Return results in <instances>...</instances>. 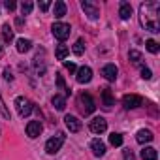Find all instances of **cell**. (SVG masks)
Returning a JSON list of instances; mask_svg holds the SVG:
<instances>
[{
	"instance_id": "cell-1",
	"label": "cell",
	"mask_w": 160,
	"mask_h": 160,
	"mask_svg": "<svg viewBox=\"0 0 160 160\" xmlns=\"http://www.w3.org/2000/svg\"><path fill=\"white\" fill-rule=\"evenodd\" d=\"M158 13H160V4L158 2H145V4H141V8H139L141 25L147 30H151V32H160Z\"/></svg>"
},
{
	"instance_id": "cell-2",
	"label": "cell",
	"mask_w": 160,
	"mask_h": 160,
	"mask_svg": "<svg viewBox=\"0 0 160 160\" xmlns=\"http://www.w3.org/2000/svg\"><path fill=\"white\" fill-rule=\"evenodd\" d=\"M51 30H53V36L57 40H60V42H64L66 38H70V32H72L70 25H66V23H55Z\"/></svg>"
},
{
	"instance_id": "cell-3",
	"label": "cell",
	"mask_w": 160,
	"mask_h": 160,
	"mask_svg": "<svg viewBox=\"0 0 160 160\" xmlns=\"http://www.w3.org/2000/svg\"><path fill=\"white\" fill-rule=\"evenodd\" d=\"M62 143H64V134L60 132V134H57L55 138L47 139V143H45V151H47L49 154H55V152H58V151H60Z\"/></svg>"
},
{
	"instance_id": "cell-4",
	"label": "cell",
	"mask_w": 160,
	"mask_h": 160,
	"mask_svg": "<svg viewBox=\"0 0 160 160\" xmlns=\"http://www.w3.org/2000/svg\"><path fill=\"white\" fill-rule=\"evenodd\" d=\"M81 8H83L85 15H89V19L96 21V19L100 17V8H98L96 2H91V0H83V2H81Z\"/></svg>"
},
{
	"instance_id": "cell-5",
	"label": "cell",
	"mask_w": 160,
	"mask_h": 160,
	"mask_svg": "<svg viewBox=\"0 0 160 160\" xmlns=\"http://www.w3.org/2000/svg\"><path fill=\"white\" fill-rule=\"evenodd\" d=\"M15 108H17V113L21 117H28L32 113V104L25 98V96H17L15 98Z\"/></svg>"
},
{
	"instance_id": "cell-6",
	"label": "cell",
	"mask_w": 160,
	"mask_h": 160,
	"mask_svg": "<svg viewBox=\"0 0 160 160\" xmlns=\"http://www.w3.org/2000/svg\"><path fill=\"white\" fill-rule=\"evenodd\" d=\"M122 104H124L126 109H136V108H139V106L143 104V98L138 96V94H126V96L122 98Z\"/></svg>"
},
{
	"instance_id": "cell-7",
	"label": "cell",
	"mask_w": 160,
	"mask_h": 160,
	"mask_svg": "<svg viewBox=\"0 0 160 160\" xmlns=\"http://www.w3.org/2000/svg\"><path fill=\"white\" fill-rule=\"evenodd\" d=\"M89 126H91V130H92L94 134H104V132L108 130V121H106L104 117H94Z\"/></svg>"
},
{
	"instance_id": "cell-8",
	"label": "cell",
	"mask_w": 160,
	"mask_h": 160,
	"mask_svg": "<svg viewBox=\"0 0 160 160\" xmlns=\"http://www.w3.org/2000/svg\"><path fill=\"white\" fill-rule=\"evenodd\" d=\"M75 79H77V83H89L91 79H92V70L89 66H81V68L77 70Z\"/></svg>"
},
{
	"instance_id": "cell-9",
	"label": "cell",
	"mask_w": 160,
	"mask_h": 160,
	"mask_svg": "<svg viewBox=\"0 0 160 160\" xmlns=\"http://www.w3.org/2000/svg\"><path fill=\"white\" fill-rule=\"evenodd\" d=\"M42 130H43V126H42V122L40 121H30L28 124H27V136L28 138H38L40 134H42Z\"/></svg>"
},
{
	"instance_id": "cell-10",
	"label": "cell",
	"mask_w": 160,
	"mask_h": 160,
	"mask_svg": "<svg viewBox=\"0 0 160 160\" xmlns=\"http://www.w3.org/2000/svg\"><path fill=\"white\" fill-rule=\"evenodd\" d=\"M81 104H83V111L87 113V115H91V113H94V109H96V104H94V100L91 98V94H81Z\"/></svg>"
},
{
	"instance_id": "cell-11",
	"label": "cell",
	"mask_w": 160,
	"mask_h": 160,
	"mask_svg": "<svg viewBox=\"0 0 160 160\" xmlns=\"http://www.w3.org/2000/svg\"><path fill=\"white\" fill-rule=\"evenodd\" d=\"M64 122H66V128L70 132H79V130H81V121H79L77 117H73V115H66Z\"/></svg>"
},
{
	"instance_id": "cell-12",
	"label": "cell",
	"mask_w": 160,
	"mask_h": 160,
	"mask_svg": "<svg viewBox=\"0 0 160 160\" xmlns=\"http://www.w3.org/2000/svg\"><path fill=\"white\" fill-rule=\"evenodd\" d=\"M117 73H119V70H117L115 64H106L104 70H102V75L108 79V81H115V79H117Z\"/></svg>"
},
{
	"instance_id": "cell-13",
	"label": "cell",
	"mask_w": 160,
	"mask_h": 160,
	"mask_svg": "<svg viewBox=\"0 0 160 160\" xmlns=\"http://www.w3.org/2000/svg\"><path fill=\"white\" fill-rule=\"evenodd\" d=\"M152 138H154V136H152V132L143 128V130H139V132H138V136H136V141L143 145V143H149V141H152Z\"/></svg>"
},
{
	"instance_id": "cell-14",
	"label": "cell",
	"mask_w": 160,
	"mask_h": 160,
	"mask_svg": "<svg viewBox=\"0 0 160 160\" xmlns=\"http://www.w3.org/2000/svg\"><path fill=\"white\" fill-rule=\"evenodd\" d=\"M91 149H92V152H94L96 156H104V154H106V145H104V141H100V139H92V141H91Z\"/></svg>"
},
{
	"instance_id": "cell-15",
	"label": "cell",
	"mask_w": 160,
	"mask_h": 160,
	"mask_svg": "<svg viewBox=\"0 0 160 160\" xmlns=\"http://www.w3.org/2000/svg\"><path fill=\"white\" fill-rule=\"evenodd\" d=\"M53 13H55L57 19H62V17L66 15V4L62 2V0H57V2H55V6H53Z\"/></svg>"
},
{
	"instance_id": "cell-16",
	"label": "cell",
	"mask_w": 160,
	"mask_h": 160,
	"mask_svg": "<svg viewBox=\"0 0 160 160\" xmlns=\"http://www.w3.org/2000/svg\"><path fill=\"white\" fill-rule=\"evenodd\" d=\"M113 104H115V100H113V96H111V91H109V89H104V91H102V106H104L106 109H109Z\"/></svg>"
},
{
	"instance_id": "cell-17",
	"label": "cell",
	"mask_w": 160,
	"mask_h": 160,
	"mask_svg": "<svg viewBox=\"0 0 160 160\" xmlns=\"http://www.w3.org/2000/svg\"><path fill=\"white\" fill-rule=\"evenodd\" d=\"M15 45H17V51H19V53H27V51H30L32 42L27 40V38H19V40L15 42Z\"/></svg>"
},
{
	"instance_id": "cell-18",
	"label": "cell",
	"mask_w": 160,
	"mask_h": 160,
	"mask_svg": "<svg viewBox=\"0 0 160 160\" xmlns=\"http://www.w3.org/2000/svg\"><path fill=\"white\" fill-rule=\"evenodd\" d=\"M119 15H121V19H130L132 17V6L128 4V2H122L121 4V8H119Z\"/></svg>"
},
{
	"instance_id": "cell-19",
	"label": "cell",
	"mask_w": 160,
	"mask_h": 160,
	"mask_svg": "<svg viewBox=\"0 0 160 160\" xmlns=\"http://www.w3.org/2000/svg\"><path fill=\"white\" fill-rule=\"evenodd\" d=\"M141 158H143V160H156V158H158V152H156L154 147H145V149L141 151Z\"/></svg>"
},
{
	"instance_id": "cell-20",
	"label": "cell",
	"mask_w": 160,
	"mask_h": 160,
	"mask_svg": "<svg viewBox=\"0 0 160 160\" xmlns=\"http://www.w3.org/2000/svg\"><path fill=\"white\" fill-rule=\"evenodd\" d=\"M51 104H53V108H55V109L62 111V109L66 108V98H64V96H60V94H55V96H53V100H51Z\"/></svg>"
},
{
	"instance_id": "cell-21",
	"label": "cell",
	"mask_w": 160,
	"mask_h": 160,
	"mask_svg": "<svg viewBox=\"0 0 160 160\" xmlns=\"http://www.w3.org/2000/svg\"><path fill=\"white\" fill-rule=\"evenodd\" d=\"M68 53H70V49H68L66 45H58L55 55H57V58H58V60H64V58L68 57Z\"/></svg>"
},
{
	"instance_id": "cell-22",
	"label": "cell",
	"mask_w": 160,
	"mask_h": 160,
	"mask_svg": "<svg viewBox=\"0 0 160 160\" xmlns=\"http://www.w3.org/2000/svg\"><path fill=\"white\" fill-rule=\"evenodd\" d=\"M109 143H111L113 147H121V145H122V136L117 134V132H113V134L109 136Z\"/></svg>"
},
{
	"instance_id": "cell-23",
	"label": "cell",
	"mask_w": 160,
	"mask_h": 160,
	"mask_svg": "<svg viewBox=\"0 0 160 160\" xmlns=\"http://www.w3.org/2000/svg\"><path fill=\"white\" fill-rule=\"evenodd\" d=\"M72 51L79 57V55H83V51H85V45H83V40H77L75 43H73V47H72Z\"/></svg>"
},
{
	"instance_id": "cell-24",
	"label": "cell",
	"mask_w": 160,
	"mask_h": 160,
	"mask_svg": "<svg viewBox=\"0 0 160 160\" xmlns=\"http://www.w3.org/2000/svg\"><path fill=\"white\" fill-rule=\"evenodd\" d=\"M2 34H4V40H6L8 43L13 40V30L10 28V25H4V27H2Z\"/></svg>"
},
{
	"instance_id": "cell-25",
	"label": "cell",
	"mask_w": 160,
	"mask_h": 160,
	"mask_svg": "<svg viewBox=\"0 0 160 160\" xmlns=\"http://www.w3.org/2000/svg\"><path fill=\"white\" fill-rule=\"evenodd\" d=\"M145 47H147L149 53H158V49H160L158 43H156L154 40H147V42H145Z\"/></svg>"
},
{
	"instance_id": "cell-26",
	"label": "cell",
	"mask_w": 160,
	"mask_h": 160,
	"mask_svg": "<svg viewBox=\"0 0 160 160\" xmlns=\"http://www.w3.org/2000/svg\"><path fill=\"white\" fill-rule=\"evenodd\" d=\"M0 113H2L4 119H10V117H12V115H10V109L6 108V104H4V100H2V94H0Z\"/></svg>"
},
{
	"instance_id": "cell-27",
	"label": "cell",
	"mask_w": 160,
	"mask_h": 160,
	"mask_svg": "<svg viewBox=\"0 0 160 160\" xmlns=\"http://www.w3.org/2000/svg\"><path fill=\"white\" fill-rule=\"evenodd\" d=\"M32 8H34L32 2H28V0H27V2H23V4H21V12H23V15H28V13L32 12Z\"/></svg>"
},
{
	"instance_id": "cell-28",
	"label": "cell",
	"mask_w": 160,
	"mask_h": 160,
	"mask_svg": "<svg viewBox=\"0 0 160 160\" xmlns=\"http://www.w3.org/2000/svg\"><path fill=\"white\" fill-rule=\"evenodd\" d=\"M128 58H130L132 62H139V60H141V53L136 51V49H132V51L128 53Z\"/></svg>"
},
{
	"instance_id": "cell-29",
	"label": "cell",
	"mask_w": 160,
	"mask_h": 160,
	"mask_svg": "<svg viewBox=\"0 0 160 160\" xmlns=\"http://www.w3.org/2000/svg\"><path fill=\"white\" fill-rule=\"evenodd\" d=\"M57 85H58L60 89H64V91H66V94H70V92H72L70 89H66V83H64V77H62V75H57Z\"/></svg>"
},
{
	"instance_id": "cell-30",
	"label": "cell",
	"mask_w": 160,
	"mask_h": 160,
	"mask_svg": "<svg viewBox=\"0 0 160 160\" xmlns=\"http://www.w3.org/2000/svg\"><path fill=\"white\" fill-rule=\"evenodd\" d=\"M141 77H143V79H151V77H152L151 70H149V68H141Z\"/></svg>"
},
{
	"instance_id": "cell-31",
	"label": "cell",
	"mask_w": 160,
	"mask_h": 160,
	"mask_svg": "<svg viewBox=\"0 0 160 160\" xmlns=\"http://www.w3.org/2000/svg\"><path fill=\"white\" fill-rule=\"evenodd\" d=\"M49 6H51V2H40V10H42V12H47Z\"/></svg>"
},
{
	"instance_id": "cell-32",
	"label": "cell",
	"mask_w": 160,
	"mask_h": 160,
	"mask_svg": "<svg viewBox=\"0 0 160 160\" xmlns=\"http://www.w3.org/2000/svg\"><path fill=\"white\" fill-rule=\"evenodd\" d=\"M66 70H68V72H75L77 68H75V64H73V62H66Z\"/></svg>"
},
{
	"instance_id": "cell-33",
	"label": "cell",
	"mask_w": 160,
	"mask_h": 160,
	"mask_svg": "<svg viewBox=\"0 0 160 160\" xmlns=\"http://www.w3.org/2000/svg\"><path fill=\"white\" fill-rule=\"evenodd\" d=\"M15 6H17L15 2H10V0H8V2H6V8H8L10 12H12V10H15Z\"/></svg>"
},
{
	"instance_id": "cell-34",
	"label": "cell",
	"mask_w": 160,
	"mask_h": 160,
	"mask_svg": "<svg viewBox=\"0 0 160 160\" xmlns=\"http://www.w3.org/2000/svg\"><path fill=\"white\" fill-rule=\"evenodd\" d=\"M124 158H126V160H134V156H132L130 149H126V151H124Z\"/></svg>"
},
{
	"instance_id": "cell-35",
	"label": "cell",
	"mask_w": 160,
	"mask_h": 160,
	"mask_svg": "<svg viewBox=\"0 0 160 160\" xmlns=\"http://www.w3.org/2000/svg\"><path fill=\"white\" fill-rule=\"evenodd\" d=\"M4 77L8 79V81H10V79H12V73H10V70H4Z\"/></svg>"
},
{
	"instance_id": "cell-36",
	"label": "cell",
	"mask_w": 160,
	"mask_h": 160,
	"mask_svg": "<svg viewBox=\"0 0 160 160\" xmlns=\"http://www.w3.org/2000/svg\"><path fill=\"white\" fill-rule=\"evenodd\" d=\"M0 51H2V47H0Z\"/></svg>"
},
{
	"instance_id": "cell-37",
	"label": "cell",
	"mask_w": 160,
	"mask_h": 160,
	"mask_svg": "<svg viewBox=\"0 0 160 160\" xmlns=\"http://www.w3.org/2000/svg\"><path fill=\"white\" fill-rule=\"evenodd\" d=\"M0 132H2V130H0Z\"/></svg>"
}]
</instances>
